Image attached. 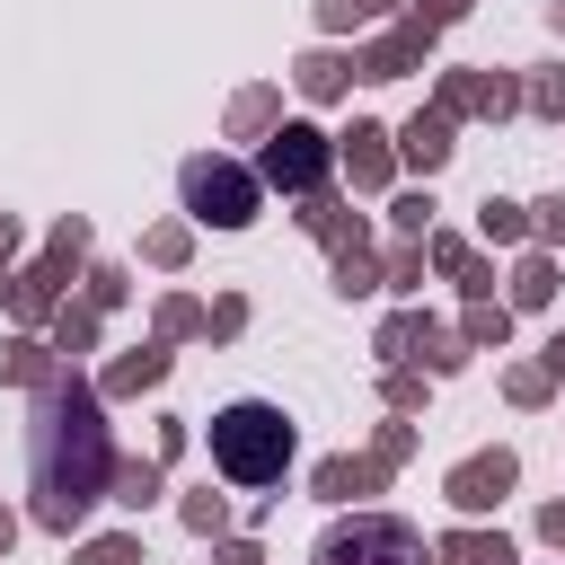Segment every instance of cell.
Segmentation results:
<instances>
[{"label": "cell", "mask_w": 565, "mask_h": 565, "mask_svg": "<svg viewBox=\"0 0 565 565\" xmlns=\"http://www.w3.org/2000/svg\"><path fill=\"white\" fill-rule=\"evenodd\" d=\"M539 238H565V203H539Z\"/></svg>", "instance_id": "32"}, {"label": "cell", "mask_w": 565, "mask_h": 565, "mask_svg": "<svg viewBox=\"0 0 565 565\" xmlns=\"http://www.w3.org/2000/svg\"><path fill=\"white\" fill-rule=\"evenodd\" d=\"M547 371H565V335H547Z\"/></svg>", "instance_id": "35"}, {"label": "cell", "mask_w": 565, "mask_h": 565, "mask_svg": "<svg viewBox=\"0 0 565 565\" xmlns=\"http://www.w3.org/2000/svg\"><path fill=\"white\" fill-rule=\"evenodd\" d=\"M424 362H433V371H459L468 353H459V335H441V327H424Z\"/></svg>", "instance_id": "26"}, {"label": "cell", "mask_w": 565, "mask_h": 565, "mask_svg": "<svg viewBox=\"0 0 565 565\" xmlns=\"http://www.w3.org/2000/svg\"><path fill=\"white\" fill-rule=\"evenodd\" d=\"M0 380H44V344H0Z\"/></svg>", "instance_id": "21"}, {"label": "cell", "mask_w": 565, "mask_h": 565, "mask_svg": "<svg viewBox=\"0 0 565 565\" xmlns=\"http://www.w3.org/2000/svg\"><path fill=\"white\" fill-rule=\"evenodd\" d=\"M53 335H62V353H79V344L97 335V318H88V309H53Z\"/></svg>", "instance_id": "24"}, {"label": "cell", "mask_w": 565, "mask_h": 565, "mask_svg": "<svg viewBox=\"0 0 565 565\" xmlns=\"http://www.w3.org/2000/svg\"><path fill=\"white\" fill-rule=\"evenodd\" d=\"M424 44H433V26H415V18H406V26H397V35H380L353 71H362V79H406V71L424 62Z\"/></svg>", "instance_id": "8"}, {"label": "cell", "mask_w": 565, "mask_h": 565, "mask_svg": "<svg viewBox=\"0 0 565 565\" xmlns=\"http://www.w3.org/2000/svg\"><path fill=\"white\" fill-rule=\"evenodd\" d=\"M424 327H433V318H415V309H406V318H388V327H380V353L415 362V353H424Z\"/></svg>", "instance_id": "18"}, {"label": "cell", "mask_w": 565, "mask_h": 565, "mask_svg": "<svg viewBox=\"0 0 565 565\" xmlns=\"http://www.w3.org/2000/svg\"><path fill=\"white\" fill-rule=\"evenodd\" d=\"M159 327H168V335H194V327H203V309H194V300H168V309H159Z\"/></svg>", "instance_id": "30"}, {"label": "cell", "mask_w": 565, "mask_h": 565, "mask_svg": "<svg viewBox=\"0 0 565 565\" xmlns=\"http://www.w3.org/2000/svg\"><path fill=\"white\" fill-rule=\"evenodd\" d=\"M441 565H512V539H486V530H450V539H441Z\"/></svg>", "instance_id": "13"}, {"label": "cell", "mask_w": 565, "mask_h": 565, "mask_svg": "<svg viewBox=\"0 0 565 565\" xmlns=\"http://www.w3.org/2000/svg\"><path fill=\"white\" fill-rule=\"evenodd\" d=\"M150 494H159V459H115V503L141 512Z\"/></svg>", "instance_id": "15"}, {"label": "cell", "mask_w": 565, "mask_h": 565, "mask_svg": "<svg viewBox=\"0 0 565 565\" xmlns=\"http://www.w3.org/2000/svg\"><path fill=\"white\" fill-rule=\"evenodd\" d=\"M9 247H18V221L0 212V265H9ZM0 300H9V282H0Z\"/></svg>", "instance_id": "33"}, {"label": "cell", "mask_w": 565, "mask_h": 565, "mask_svg": "<svg viewBox=\"0 0 565 565\" xmlns=\"http://www.w3.org/2000/svg\"><path fill=\"white\" fill-rule=\"evenodd\" d=\"M380 477H388L380 459H327V468H318V494H327V503H353V494H371Z\"/></svg>", "instance_id": "10"}, {"label": "cell", "mask_w": 565, "mask_h": 565, "mask_svg": "<svg viewBox=\"0 0 565 565\" xmlns=\"http://www.w3.org/2000/svg\"><path fill=\"white\" fill-rule=\"evenodd\" d=\"M486 238H521V203H486Z\"/></svg>", "instance_id": "29"}, {"label": "cell", "mask_w": 565, "mask_h": 565, "mask_svg": "<svg viewBox=\"0 0 565 565\" xmlns=\"http://www.w3.org/2000/svg\"><path fill=\"white\" fill-rule=\"evenodd\" d=\"M397 0H327V26H362V18H388Z\"/></svg>", "instance_id": "25"}, {"label": "cell", "mask_w": 565, "mask_h": 565, "mask_svg": "<svg viewBox=\"0 0 565 565\" xmlns=\"http://www.w3.org/2000/svg\"><path fill=\"white\" fill-rule=\"evenodd\" d=\"M221 565H256V547H247V539H230V547H221Z\"/></svg>", "instance_id": "34"}, {"label": "cell", "mask_w": 565, "mask_h": 565, "mask_svg": "<svg viewBox=\"0 0 565 565\" xmlns=\"http://www.w3.org/2000/svg\"><path fill=\"white\" fill-rule=\"evenodd\" d=\"M512 79H494V71H450L441 79V115H512Z\"/></svg>", "instance_id": "7"}, {"label": "cell", "mask_w": 565, "mask_h": 565, "mask_svg": "<svg viewBox=\"0 0 565 565\" xmlns=\"http://www.w3.org/2000/svg\"><path fill=\"white\" fill-rule=\"evenodd\" d=\"M556 26H565V0H556Z\"/></svg>", "instance_id": "37"}, {"label": "cell", "mask_w": 565, "mask_h": 565, "mask_svg": "<svg viewBox=\"0 0 565 565\" xmlns=\"http://www.w3.org/2000/svg\"><path fill=\"white\" fill-rule=\"evenodd\" d=\"M441 494H450L459 512H486V503H503V494H512V450H477V459H459Z\"/></svg>", "instance_id": "6"}, {"label": "cell", "mask_w": 565, "mask_h": 565, "mask_svg": "<svg viewBox=\"0 0 565 565\" xmlns=\"http://www.w3.org/2000/svg\"><path fill=\"white\" fill-rule=\"evenodd\" d=\"M26 468H35V521H44V530H79L88 503L115 486V441H106V424H97L88 380H71V371H44V380H35Z\"/></svg>", "instance_id": "1"}, {"label": "cell", "mask_w": 565, "mask_h": 565, "mask_svg": "<svg viewBox=\"0 0 565 565\" xmlns=\"http://www.w3.org/2000/svg\"><path fill=\"white\" fill-rule=\"evenodd\" d=\"M230 124H238V132H265V124H274V88H238Z\"/></svg>", "instance_id": "19"}, {"label": "cell", "mask_w": 565, "mask_h": 565, "mask_svg": "<svg viewBox=\"0 0 565 565\" xmlns=\"http://www.w3.org/2000/svg\"><path fill=\"white\" fill-rule=\"evenodd\" d=\"M530 106H539V115H565V71H547V79H530Z\"/></svg>", "instance_id": "28"}, {"label": "cell", "mask_w": 565, "mask_h": 565, "mask_svg": "<svg viewBox=\"0 0 565 565\" xmlns=\"http://www.w3.org/2000/svg\"><path fill=\"white\" fill-rule=\"evenodd\" d=\"M221 521H230V503H221L212 486H203V494H185V530H203V539H212Z\"/></svg>", "instance_id": "22"}, {"label": "cell", "mask_w": 565, "mask_h": 565, "mask_svg": "<svg viewBox=\"0 0 565 565\" xmlns=\"http://www.w3.org/2000/svg\"><path fill=\"white\" fill-rule=\"evenodd\" d=\"M212 468H221V486H238V494L282 486V468H291V415L265 406V397L221 406V415H212Z\"/></svg>", "instance_id": "2"}, {"label": "cell", "mask_w": 565, "mask_h": 565, "mask_svg": "<svg viewBox=\"0 0 565 565\" xmlns=\"http://www.w3.org/2000/svg\"><path fill=\"white\" fill-rule=\"evenodd\" d=\"M424 221H433V194H397V230L424 238Z\"/></svg>", "instance_id": "27"}, {"label": "cell", "mask_w": 565, "mask_h": 565, "mask_svg": "<svg viewBox=\"0 0 565 565\" xmlns=\"http://www.w3.org/2000/svg\"><path fill=\"white\" fill-rule=\"evenodd\" d=\"M79 565H141V539H88Z\"/></svg>", "instance_id": "23"}, {"label": "cell", "mask_w": 565, "mask_h": 565, "mask_svg": "<svg viewBox=\"0 0 565 565\" xmlns=\"http://www.w3.org/2000/svg\"><path fill=\"white\" fill-rule=\"evenodd\" d=\"M9 539H18V521H9V512H0V547H9Z\"/></svg>", "instance_id": "36"}, {"label": "cell", "mask_w": 565, "mask_h": 565, "mask_svg": "<svg viewBox=\"0 0 565 565\" xmlns=\"http://www.w3.org/2000/svg\"><path fill=\"white\" fill-rule=\"evenodd\" d=\"M547 291H556V265H547V256H521V274H512V300H521V309H539Z\"/></svg>", "instance_id": "17"}, {"label": "cell", "mask_w": 565, "mask_h": 565, "mask_svg": "<svg viewBox=\"0 0 565 565\" xmlns=\"http://www.w3.org/2000/svg\"><path fill=\"white\" fill-rule=\"evenodd\" d=\"M397 141H406V159H415V168H441V159H450V115L433 106V115H415Z\"/></svg>", "instance_id": "11"}, {"label": "cell", "mask_w": 565, "mask_h": 565, "mask_svg": "<svg viewBox=\"0 0 565 565\" xmlns=\"http://www.w3.org/2000/svg\"><path fill=\"white\" fill-rule=\"evenodd\" d=\"M159 380H168V353L141 344V353H124V362L106 371V397H132V388H159Z\"/></svg>", "instance_id": "12"}, {"label": "cell", "mask_w": 565, "mask_h": 565, "mask_svg": "<svg viewBox=\"0 0 565 565\" xmlns=\"http://www.w3.org/2000/svg\"><path fill=\"white\" fill-rule=\"evenodd\" d=\"M327 168H335V150H327L318 124H274V132H265V185H282V194H318Z\"/></svg>", "instance_id": "5"}, {"label": "cell", "mask_w": 565, "mask_h": 565, "mask_svg": "<svg viewBox=\"0 0 565 565\" xmlns=\"http://www.w3.org/2000/svg\"><path fill=\"white\" fill-rule=\"evenodd\" d=\"M503 327H512V318H503L494 300H477V309H468V327H459V344H503Z\"/></svg>", "instance_id": "20"}, {"label": "cell", "mask_w": 565, "mask_h": 565, "mask_svg": "<svg viewBox=\"0 0 565 565\" xmlns=\"http://www.w3.org/2000/svg\"><path fill=\"white\" fill-rule=\"evenodd\" d=\"M335 159H344V177H353V185H388V168H397V159H388V132H380V124H353Z\"/></svg>", "instance_id": "9"}, {"label": "cell", "mask_w": 565, "mask_h": 565, "mask_svg": "<svg viewBox=\"0 0 565 565\" xmlns=\"http://www.w3.org/2000/svg\"><path fill=\"white\" fill-rule=\"evenodd\" d=\"M380 282V265H371V247L353 238V247H335V291H371Z\"/></svg>", "instance_id": "16"}, {"label": "cell", "mask_w": 565, "mask_h": 565, "mask_svg": "<svg viewBox=\"0 0 565 565\" xmlns=\"http://www.w3.org/2000/svg\"><path fill=\"white\" fill-rule=\"evenodd\" d=\"M459 9H468V0H415V26H450Z\"/></svg>", "instance_id": "31"}, {"label": "cell", "mask_w": 565, "mask_h": 565, "mask_svg": "<svg viewBox=\"0 0 565 565\" xmlns=\"http://www.w3.org/2000/svg\"><path fill=\"white\" fill-rule=\"evenodd\" d=\"M177 185H185V212L194 221H221V230H247L256 221V177L238 159H221V150H194L177 168Z\"/></svg>", "instance_id": "3"}, {"label": "cell", "mask_w": 565, "mask_h": 565, "mask_svg": "<svg viewBox=\"0 0 565 565\" xmlns=\"http://www.w3.org/2000/svg\"><path fill=\"white\" fill-rule=\"evenodd\" d=\"M291 79H300L309 97H344V79H353V62H344V53H309V62L291 71Z\"/></svg>", "instance_id": "14"}, {"label": "cell", "mask_w": 565, "mask_h": 565, "mask_svg": "<svg viewBox=\"0 0 565 565\" xmlns=\"http://www.w3.org/2000/svg\"><path fill=\"white\" fill-rule=\"evenodd\" d=\"M309 565H424V539L397 521V512H353L318 539Z\"/></svg>", "instance_id": "4"}]
</instances>
